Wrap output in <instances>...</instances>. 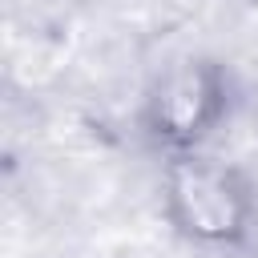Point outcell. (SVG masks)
Masks as SVG:
<instances>
[{"label": "cell", "mask_w": 258, "mask_h": 258, "mask_svg": "<svg viewBox=\"0 0 258 258\" xmlns=\"http://www.w3.org/2000/svg\"><path fill=\"white\" fill-rule=\"evenodd\" d=\"M165 214L198 246H238L254 226V194L226 161L198 149L173 153L165 169Z\"/></svg>", "instance_id": "6da1fadb"}, {"label": "cell", "mask_w": 258, "mask_h": 258, "mask_svg": "<svg viewBox=\"0 0 258 258\" xmlns=\"http://www.w3.org/2000/svg\"><path fill=\"white\" fill-rule=\"evenodd\" d=\"M222 117H226V81L222 69L210 60H177L161 69L157 81L149 85L145 125L173 153L198 149L218 129Z\"/></svg>", "instance_id": "7a4b0ae2"}]
</instances>
